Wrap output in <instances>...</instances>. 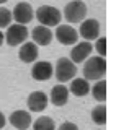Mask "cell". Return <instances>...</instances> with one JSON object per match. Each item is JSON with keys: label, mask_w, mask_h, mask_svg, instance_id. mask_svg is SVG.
Returning a JSON list of instances; mask_svg holds the SVG:
<instances>
[{"label": "cell", "mask_w": 116, "mask_h": 130, "mask_svg": "<svg viewBox=\"0 0 116 130\" xmlns=\"http://www.w3.org/2000/svg\"><path fill=\"white\" fill-rule=\"evenodd\" d=\"M77 75V67L67 57H61L56 63V78L64 83V81H70Z\"/></svg>", "instance_id": "277c9868"}, {"label": "cell", "mask_w": 116, "mask_h": 130, "mask_svg": "<svg viewBox=\"0 0 116 130\" xmlns=\"http://www.w3.org/2000/svg\"><path fill=\"white\" fill-rule=\"evenodd\" d=\"M84 76L85 80H100L103 75L106 73V60L105 57H90L84 65Z\"/></svg>", "instance_id": "6da1fadb"}, {"label": "cell", "mask_w": 116, "mask_h": 130, "mask_svg": "<svg viewBox=\"0 0 116 130\" xmlns=\"http://www.w3.org/2000/svg\"><path fill=\"white\" fill-rule=\"evenodd\" d=\"M78 34H80L87 42H90V41H93V39H98V36H100V23H98V20H95V18L84 20L82 24H80Z\"/></svg>", "instance_id": "8992f818"}, {"label": "cell", "mask_w": 116, "mask_h": 130, "mask_svg": "<svg viewBox=\"0 0 116 130\" xmlns=\"http://www.w3.org/2000/svg\"><path fill=\"white\" fill-rule=\"evenodd\" d=\"M11 16L15 18L16 24H26L30 23L33 20V16H34V11H33V7L30 5V3L26 2H21V3H16L13 11H11Z\"/></svg>", "instance_id": "52a82bcc"}, {"label": "cell", "mask_w": 116, "mask_h": 130, "mask_svg": "<svg viewBox=\"0 0 116 130\" xmlns=\"http://www.w3.org/2000/svg\"><path fill=\"white\" fill-rule=\"evenodd\" d=\"M87 16V5L80 0L69 2L64 8V18L69 23H82Z\"/></svg>", "instance_id": "3957f363"}, {"label": "cell", "mask_w": 116, "mask_h": 130, "mask_svg": "<svg viewBox=\"0 0 116 130\" xmlns=\"http://www.w3.org/2000/svg\"><path fill=\"white\" fill-rule=\"evenodd\" d=\"M56 38L64 46H74L78 39V32L70 24H59L56 29Z\"/></svg>", "instance_id": "ba28073f"}, {"label": "cell", "mask_w": 116, "mask_h": 130, "mask_svg": "<svg viewBox=\"0 0 116 130\" xmlns=\"http://www.w3.org/2000/svg\"><path fill=\"white\" fill-rule=\"evenodd\" d=\"M90 89H92V94H93V98H95L97 101L103 103V101L106 99V81H105V80L97 81V83H95Z\"/></svg>", "instance_id": "e0dca14e"}, {"label": "cell", "mask_w": 116, "mask_h": 130, "mask_svg": "<svg viewBox=\"0 0 116 130\" xmlns=\"http://www.w3.org/2000/svg\"><path fill=\"white\" fill-rule=\"evenodd\" d=\"M5 122H7V120H5V116H3V114L0 112V130L3 128V125H5Z\"/></svg>", "instance_id": "603a6c76"}, {"label": "cell", "mask_w": 116, "mask_h": 130, "mask_svg": "<svg viewBox=\"0 0 116 130\" xmlns=\"http://www.w3.org/2000/svg\"><path fill=\"white\" fill-rule=\"evenodd\" d=\"M34 130H56V124L51 117L43 116L34 122Z\"/></svg>", "instance_id": "d6986e66"}, {"label": "cell", "mask_w": 116, "mask_h": 130, "mask_svg": "<svg viewBox=\"0 0 116 130\" xmlns=\"http://www.w3.org/2000/svg\"><path fill=\"white\" fill-rule=\"evenodd\" d=\"M57 130H78V127L74 122H64V124H61L59 125V128Z\"/></svg>", "instance_id": "7402d4cb"}, {"label": "cell", "mask_w": 116, "mask_h": 130, "mask_svg": "<svg viewBox=\"0 0 116 130\" xmlns=\"http://www.w3.org/2000/svg\"><path fill=\"white\" fill-rule=\"evenodd\" d=\"M36 18L41 23V26L46 28H52V26H59L61 23V11L57 10L56 7L52 5H41L38 10H36Z\"/></svg>", "instance_id": "7a4b0ae2"}, {"label": "cell", "mask_w": 116, "mask_h": 130, "mask_svg": "<svg viewBox=\"0 0 116 130\" xmlns=\"http://www.w3.org/2000/svg\"><path fill=\"white\" fill-rule=\"evenodd\" d=\"M38 55H39L38 46H36L34 42H25L21 46V49H20V52H18L20 60L25 62V63H33L38 59Z\"/></svg>", "instance_id": "5bb4252c"}, {"label": "cell", "mask_w": 116, "mask_h": 130, "mask_svg": "<svg viewBox=\"0 0 116 130\" xmlns=\"http://www.w3.org/2000/svg\"><path fill=\"white\" fill-rule=\"evenodd\" d=\"M92 120L97 125H105L106 124V107L105 106H97L92 111Z\"/></svg>", "instance_id": "ac0fdd59"}, {"label": "cell", "mask_w": 116, "mask_h": 130, "mask_svg": "<svg viewBox=\"0 0 116 130\" xmlns=\"http://www.w3.org/2000/svg\"><path fill=\"white\" fill-rule=\"evenodd\" d=\"M69 91L72 93L74 96L82 98V96H85V94L90 93V85H88V81H87L85 78H74L72 83H70Z\"/></svg>", "instance_id": "2e32d148"}, {"label": "cell", "mask_w": 116, "mask_h": 130, "mask_svg": "<svg viewBox=\"0 0 116 130\" xmlns=\"http://www.w3.org/2000/svg\"><path fill=\"white\" fill-rule=\"evenodd\" d=\"M8 120H10V124L13 125L16 130H26L31 125V116H30V112L21 111V109L11 112L10 117H8Z\"/></svg>", "instance_id": "8fae6325"}, {"label": "cell", "mask_w": 116, "mask_h": 130, "mask_svg": "<svg viewBox=\"0 0 116 130\" xmlns=\"http://www.w3.org/2000/svg\"><path fill=\"white\" fill-rule=\"evenodd\" d=\"M3 42H5V34H3V32L0 31V46H2Z\"/></svg>", "instance_id": "cb8c5ba5"}, {"label": "cell", "mask_w": 116, "mask_h": 130, "mask_svg": "<svg viewBox=\"0 0 116 130\" xmlns=\"http://www.w3.org/2000/svg\"><path fill=\"white\" fill-rule=\"evenodd\" d=\"M31 38L36 46H49L52 41V32L46 26H36L31 32Z\"/></svg>", "instance_id": "4fadbf2b"}, {"label": "cell", "mask_w": 116, "mask_h": 130, "mask_svg": "<svg viewBox=\"0 0 116 130\" xmlns=\"http://www.w3.org/2000/svg\"><path fill=\"white\" fill-rule=\"evenodd\" d=\"M92 51H93V46L90 42H87V41L78 42V44L74 46L72 52H70V60H72L74 63H82V62L87 60V57L92 54Z\"/></svg>", "instance_id": "9c48e42d"}, {"label": "cell", "mask_w": 116, "mask_h": 130, "mask_svg": "<svg viewBox=\"0 0 116 130\" xmlns=\"http://www.w3.org/2000/svg\"><path fill=\"white\" fill-rule=\"evenodd\" d=\"M67 101H69V88L67 86H64L62 83L52 86V89H51V103L52 104L57 106V107H61V106H64Z\"/></svg>", "instance_id": "9a60e30c"}, {"label": "cell", "mask_w": 116, "mask_h": 130, "mask_svg": "<svg viewBox=\"0 0 116 130\" xmlns=\"http://www.w3.org/2000/svg\"><path fill=\"white\" fill-rule=\"evenodd\" d=\"M28 109L31 112H43L48 106V96L43 91H34L28 96Z\"/></svg>", "instance_id": "30bf717a"}, {"label": "cell", "mask_w": 116, "mask_h": 130, "mask_svg": "<svg viewBox=\"0 0 116 130\" xmlns=\"http://www.w3.org/2000/svg\"><path fill=\"white\" fill-rule=\"evenodd\" d=\"M11 11L5 7H0V28H7L11 23Z\"/></svg>", "instance_id": "ffe728a7"}, {"label": "cell", "mask_w": 116, "mask_h": 130, "mask_svg": "<svg viewBox=\"0 0 116 130\" xmlns=\"http://www.w3.org/2000/svg\"><path fill=\"white\" fill-rule=\"evenodd\" d=\"M54 73V67L49 62H36L34 67L31 68V76L38 81H46L52 76Z\"/></svg>", "instance_id": "7c38bea8"}, {"label": "cell", "mask_w": 116, "mask_h": 130, "mask_svg": "<svg viewBox=\"0 0 116 130\" xmlns=\"http://www.w3.org/2000/svg\"><path fill=\"white\" fill-rule=\"evenodd\" d=\"M28 38V28L23 24H11L8 26V29L5 32V42L11 47L20 46L21 42H25Z\"/></svg>", "instance_id": "5b68a950"}, {"label": "cell", "mask_w": 116, "mask_h": 130, "mask_svg": "<svg viewBox=\"0 0 116 130\" xmlns=\"http://www.w3.org/2000/svg\"><path fill=\"white\" fill-rule=\"evenodd\" d=\"M95 49H97V52L100 54V57H105L106 55V38L98 39L97 44H95Z\"/></svg>", "instance_id": "44dd1931"}]
</instances>
